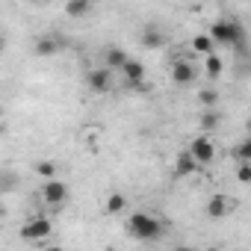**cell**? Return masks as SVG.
I'll return each instance as SVG.
<instances>
[{"label":"cell","instance_id":"6da1fadb","mask_svg":"<svg viewBox=\"0 0 251 251\" xmlns=\"http://www.w3.org/2000/svg\"><path fill=\"white\" fill-rule=\"evenodd\" d=\"M127 230H130V236H136L142 242H154L163 236V222L148 216V213H133L127 219Z\"/></svg>","mask_w":251,"mask_h":251},{"label":"cell","instance_id":"7a4b0ae2","mask_svg":"<svg viewBox=\"0 0 251 251\" xmlns=\"http://www.w3.org/2000/svg\"><path fill=\"white\" fill-rule=\"evenodd\" d=\"M210 36L216 45H233V48L245 45V27L239 21H216L210 27Z\"/></svg>","mask_w":251,"mask_h":251},{"label":"cell","instance_id":"3957f363","mask_svg":"<svg viewBox=\"0 0 251 251\" xmlns=\"http://www.w3.org/2000/svg\"><path fill=\"white\" fill-rule=\"evenodd\" d=\"M42 201H45V204H53V207L65 204V201H68V186H65L62 180H56V177L45 180V183H42Z\"/></svg>","mask_w":251,"mask_h":251},{"label":"cell","instance_id":"277c9868","mask_svg":"<svg viewBox=\"0 0 251 251\" xmlns=\"http://www.w3.org/2000/svg\"><path fill=\"white\" fill-rule=\"evenodd\" d=\"M86 86L95 95H106L112 89V68H92L86 77Z\"/></svg>","mask_w":251,"mask_h":251},{"label":"cell","instance_id":"5b68a950","mask_svg":"<svg viewBox=\"0 0 251 251\" xmlns=\"http://www.w3.org/2000/svg\"><path fill=\"white\" fill-rule=\"evenodd\" d=\"M121 74H124V83H127L130 89H148L145 86V65L139 62V59H127L124 62V68H121Z\"/></svg>","mask_w":251,"mask_h":251},{"label":"cell","instance_id":"8992f818","mask_svg":"<svg viewBox=\"0 0 251 251\" xmlns=\"http://www.w3.org/2000/svg\"><path fill=\"white\" fill-rule=\"evenodd\" d=\"M189 151H192V157H195L201 166H210V163L216 160V145H213L210 136H198V139H192V142H189Z\"/></svg>","mask_w":251,"mask_h":251},{"label":"cell","instance_id":"52a82bcc","mask_svg":"<svg viewBox=\"0 0 251 251\" xmlns=\"http://www.w3.org/2000/svg\"><path fill=\"white\" fill-rule=\"evenodd\" d=\"M50 219H33V222H27L24 227H21V239H27V242H39V239H48V233H50Z\"/></svg>","mask_w":251,"mask_h":251},{"label":"cell","instance_id":"ba28073f","mask_svg":"<svg viewBox=\"0 0 251 251\" xmlns=\"http://www.w3.org/2000/svg\"><path fill=\"white\" fill-rule=\"evenodd\" d=\"M172 80H175L177 86H192V83H195V68H192V62H189V59H175V62H172Z\"/></svg>","mask_w":251,"mask_h":251},{"label":"cell","instance_id":"9c48e42d","mask_svg":"<svg viewBox=\"0 0 251 251\" xmlns=\"http://www.w3.org/2000/svg\"><path fill=\"white\" fill-rule=\"evenodd\" d=\"M201 169V163L192 157V151L186 148V151H180L177 157H175V177H189V175H195Z\"/></svg>","mask_w":251,"mask_h":251},{"label":"cell","instance_id":"30bf717a","mask_svg":"<svg viewBox=\"0 0 251 251\" xmlns=\"http://www.w3.org/2000/svg\"><path fill=\"white\" fill-rule=\"evenodd\" d=\"M59 39L56 36H39L36 42H33V53L36 56H56L59 53Z\"/></svg>","mask_w":251,"mask_h":251},{"label":"cell","instance_id":"8fae6325","mask_svg":"<svg viewBox=\"0 0 251 251\" xmlns=\"http://www.w3.org/2000/svg\"><path fill=\"white\" fill-rule=\"evenodd\" d=\"M233 210V201L227 198V195H213L210 201H207V216L210 219H222V216H227Z\"/></svg>","mask_w":251,"mask_h":251},{"label":"cell","instance_id":"7c38bea8","mask_svg":"<svg viewBox=\"0 0 251 251\" xmlns=\"http://www.w3.org/2000/svg\"><path fill=\"white\" fill-rule=\"evenodd\" d=\"M139 42H142V48L157 50V48H163V45H166V36H163L157 27H145V30H142V36H139Z\"/></svg>","mask_w":251,"mask_h":251},{"label":"cell","instance_id":"4fadbf2b","mask_svg":"<svg viewBox=\"0 0 251 251\" xmlns=\"http://www.w3.org/2000/svg\"><path fill=\"white\" fill-rule=\"evenodd\" d=\"M130 56H127V50H121V48H109L106 53H103V62H106V68H124V62H127Z\"/></svg>","mask_w":251,"mask_h":251},{"label":"cell","instance_id":"5bb4252c","mask_svg":"<svg viewBox=\"0 0 251 251\" xmlns=\"http://www.w3.org/2000/svg\"><path fill=\"white\" fill-rule=\"evenodd\" d=\"M65 12H68L71 18H86V15L92 12V0H68V3H65Z\"/></svg>","mask_w":251,"mask_h":251},{"label":"cell","instance_id":"9a60e30c","mask_svg":"<svg viewBox=\"0 0 251 251\" xmlns=\"http://www.w3.org/2000/svg\"><path fill=\"white\" fill-rule=\"evenodd\" d=\"M219 121H222V115L216 112V106L213 109H204V115H201V133H213L219 127Z\"/></svg>","mask_w":251,"mask_h":251},{"label":"cell","instance_id":"2e32d148","mask_svg":"<svg viewBox=\"0 0 251 251\" xmlns=\"http://www.w3.org/2000/svg\"><path fill=\"white\" fill-rule=\"evenodd\" d=\"M124 207H127V198H124L121 192H112V195L106 198V213H109V216H118V213H124Z\"/></svg>","mask_w":251,"mask_h":251},{"label":"cell","instance_id":"e0dca14e","mask_svg":"<svg viewBox=\"0 0 251 251\" xmlns=\"http://www.w3.org/2000/svg\"><path fill=\"white\" fill-rule=\"evenodd\" d=\"M213 45H216V42H213V36H210V33H198V36L192 39V48H195L198 53H204V56H207V53H213Z\"/></svg>","mask_w":251,"mask_h":251},{"label":"cell","instance_id":"ac0fdd59","mask_svg":"<svg viewBox=\"0 0 251 251\" xmlns=\"http://www.w3.org/2000/svg\"><path fill=\"white\" fill-rule=\"evenodd\" d=\"M222 68H225V62H222L216 53H207V59H204V71H207V77L216 80V77L222 74Z\"/></svg>","mask_w":251,"mask_h":251},{"label":"cell","instance_id":"d6986e66","mask_svg":"<svg viewBox=\"0 0 251 251\" xmlns=\"http://www.w3.org/2000/svg\"><path fill=\"white\" fill-rule=\"evenodd\" d=\"M198 100H201L204 109H213V106L219 103V92H216V89H201V92H198Z\"/></svg>","mask_w":251,"mask_h":251},{"label":"cell","instance_id":"ffe728a7","mask_svg":"<svg viewBox=\"0 0 251 251\" xmlns=\"http://www.w3.org/2000/svg\"><path fill=\"white\" fill-rule=\"evenodd\" d=\"M36 175L42 180H50V177H56V166L50 160H42V163H36Z\"/></svg>","mask_w":251,"mask_h":251},{"label":"cell","instance_id":"44dd1931","mask_svg":"<svg viewBox=\"0 0 251 251\" xmlns=\"http://www.w3.org/2000/svg\"><path fill=\"white\" fill-rule=\"evenodd\" d=\"M236 180L245 183V186H251V160H242V163L236 166Z\"/></svg>","mask_w":251,"mask_h":251},{"label":"cell","instance_id":"7402d4cb","mask_svg":"<svg viewBox=\"0 0 251 251\" xmlns=\"http://www.w3.org/2000/svg\"><path fill=\"white\" fill-rule=\"evenodd\" d=\"M233 157L242 163V160H251V136L245 139V142H239L236 148H233Z\"/></svg>","mask_w":251,"mask_h":251}]
</instances>
